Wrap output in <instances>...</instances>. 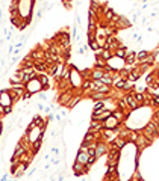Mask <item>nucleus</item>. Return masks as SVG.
Wrapping results in <instances>:
<instances>
[{
    "instance_id": "nucleus-17",
    "label": "nucleus",
    "mask_w": 159,
    "mask_h": 181,
    "mask_svg": "<svg viewBox=\"0 0 159 181\" xmlns=\"http://www.w3.org/2000/svg\"><path fill=\"white\" fill-rule=\"evenodd\" d=\"M79 101H80V95H77V97H73V98L70 100V103L67 104V107H70V109H71V107H74V106L79 103Z\"/></svg>"
},
{
    "instance_id": "nucleus-25",
    "label": "nucleus",
    "mask_w": 159,
    "mask_h": 181,
    "mask_svg": "<svg viewBox=\"0 0 159 181\" xmlns=\"http://www.w3.org/2000/svg\"><path fill=\"white\" fill-rule=\"evenodd\" d=\"M34 2H35V0H34Z\"/></svg>"
},
{
    "instance_id": "nucleus-3",
    "label": "nucleus",
    "mask_w": 159,
    "mask_h": 181,
    "mask_svg": "<svg viewBox=\"0 0 159 181\" xmlns=\"http://www.w3.org/2000/svg\"><path fill=\"white\" fill-rule=\"evenodd\" d=\"M89 168H91V166H88V164H83V163H80V162H74V164H73V172H74L76 177H80V175L88 173Z\"/></svg>"
},
{
    "instance_id": "nucleus-13",
    "label": "nucleus",
    "mask_w": 159,
    "mask_h": 181,
    "mask_svg": "<svg viewBox=\"0 0 159 181\" xmlns=\"http://www.w3.org/2000/svg\"><path fill=\"white\" fill-rule=\"evenodd\" d=\"M38 78H40V82L43 83V86H44V89H47V88H49V74H47V73H43V74H38Z\"/></svg>"
},
{
    "instance_id": "nucleus-16",
    "label": "nucleus",
    "mask_w": 159,
    "mask_h": 181,
    "mask_svg": "<svg viewBox=\"0 0 159 181\" xmlns=\"http://www.w3.org/2000/svg\"><path fill=\"white\" fill-rule=\"evenodd\" d=\"M150 106H153L155 109H158V107H159V95H151Z\"/></svg>"
},
{
    "instance_id": "nucleus-1",
    "label": "nucleus",
    "mask_w": 159,
    "mask_h": 181,
    "mask_svg": "<svg viewBox=\"0 0 159 181\" xmlns=\"http://www.w3.org/2000/svg\"><path fill=\"white\" fill-rule=\"evenodd\" d=\"M70 83L71 86L74 88V89H82V83H83V77H82V74H80V71H77V69L71 68V74H70Z\"/></svg>"
},
{
    "instance_id": "nucleus-15",
    "label": "nucleus",
    "mask_w": 159,
    "mask_h": 181,
    "mask_svg": "<svg viewBox=\"0 0 159 181\" xmlns=\"http://www.w3.org/2000/svg\"><path fill=\"white\" fill-rule=\"evenodd\" d=\"M88 45H89V48L91 50H94V52H98L102 47L98 45V43H97V39H93V41H88Z\"/></svg>"
},
{
    "instance_id": "nucleus-10",
    "label": "nucleus",
    "mask_w": 159,
    "mask_h": 181,
    "mask_svg": "<svg viewBox=\"0 0 159 181\" xmlns=\"http://www.w3.org/2000/svg\"><path fill=\"white\" fill-rule=\"evenodd\" d=\"M126 65H133L136 60H138V58H136V53L135 52H127V56H126Z\"/></svg>"
},
{
    "instance_id": "nucleus-24",
    "label": "nucleus",
    "mask_w": 159,
    "mask_h": 181,
    "mask_svg": "<svg viewBox=\"0 0 159 181\" xmlns=\"http://www.w3.org/2000/svg\"><path fill=\"white\" fill-rule=\"evenodd\" d=\"M0 180H2V181H6V180H8V175H6V173H5V175H3V177H2V178H0Z\"/></svg>"
},
{
    "instance_id": "nucleus-8",
    "label": "nucleus",
    "mask_w": 159,
    "mask_h": 181,
    "mask_svg": "<svg viewBox=\"0 0 159 181\" xmlns=\"http://www.w3.org/2000/svg\"><path fill=\"white\" fill-rule=\"evenodd\" d=\"M88 157H89V154L87 153V151H80V149H79V153H77V155H76V162H80V163L87 164Z\"/></svg>"
},
{
    "instance_id": "nucleus-18",
    "label": "nucleus",
    "mask_w": 159,
    "mask_h": 181,
    "mask_svg": "<svg viewBox=\"0 0 159 181\" xmlns=\"http://www.w3.org/2000/svg\"><path fill=\"white\" fill-rule=\"evenodd\" d=\"M149 54H150V53L147 52V50H141L140 53H136V58H138V62H140V60H142L144 58H147Z\"/></svg>"
},
{
    "instance_id": "nucleus-11",
    "label": "nucleus",
    "mask_w": 159,
    "mask_h": 181,
    "mask_svg": "<svg viewBox=\"0 0 159 181\" xmlns=\"http://www.w3.org/2000/svg\"><path fill=\"white\" fill-rule=\"evenodd\" d=\"M114 54L117 58H121V59H126V56H127V48H126V45H121V47H118L117 50L114 52Z\"/></svg>"
},
{
    "instance_id": "nucleus-5",
    "label": "nucleus",
    "mask_w": 159,
    "mask_h": 181,
    "mask_svg": "<svg viewBox=\"0 0 159 181\" xmlns=\"http://www.w3.org/2000/svg\"><path fill=\"white\" fill-rule=\"evenodd\" d=\"M111 143H112L114 147H117L118 149H123V148L126 147L127 143H129V140H127L126 138H123V136H120V134H118V136H117V138H115L114 140L111 142Z\"/></svg>"
},
{
    "instance_id": "nucleus-2",
    "label": "nucleus",
    "mask_w": 159,
    "mask_h": 181,
    "mask_svg": "<svg viewBox=\"0 0 159 181\" xmlns=\"http://www.w3.org/2000/svg\"><path fill=\"white\" fill-rule=\"evenodd\" d=\"M24 85H26L27 91H30L32 94H40L41 91H44V86H43V83L40 82V78H38V77L29 80V82H27V83H24Z\"/></svg>"
},
{
    "instance_id": "nucleus-19",
    "label": "nucleus",
    "mask_w": 159,
    "mask_h": 181,
    "mask_svg": "<svg viewBox=\"0 0 159 181\" xmlns=\"http://www.w3.org/2000/svg\"><path fill=\"white\" fill-rule=\"evenodd\" d=\"M96 160H97V155H89V157H88V162H87V164H88V166H93Z\"/></svg>"
},
{
    "instance_id": "nucleus-23",
    "label": "nucleus",
    "mask_w": 159,
    "mask_h": 181,
    "mask_svg": "<svg viewBox=\"0 0 159 181\" xmlns=\"http://www.w3.org/2000/svg\"><path fill=\"white\" fill-rule=\"evenodd\" d=\"M40 98H41V100H47V95L43 94V92H40Z\"/></svg>"
},
{
    "instance_id": "nucleus-6",
    "label": "nucleus",
    "mask_w": 159,
    "mask_h": 181,
    "mask_svg": "<svg viewBox=\"0 0 159 181\" xmlns=\"http://www.w3.org/2000/svg\"><path fill=\"white\" fill-rule=\"evenodd\" d=\"M73 89V88H71ZM71 89H67V91H64L61 95H59V103L61 104H68L70 103V100L73 98V92H71Z\"/></svg>"
},
{
    "instance_id": "nucleus-7",
    "label": "nucleus",
    "mask_w": 159,
    "mask_h": 181,
    "mask_svg": "<svg viewBox=\"0 0 159 181\" xmlns=\"http://www.w3.org/2000/svg\"><path fill=\"white\" fill-rule=\"evenodd\" d=\"M103 74H105V69L94 68L91 71V80H100V78L103 77Z\"/></svg>"
},
{
    "instance_id": "nucleus-14",
    "label": "nucleus",
    "mask_w": 159,
    "mask_h": 181,
    "mask_svg": "<svg viewBox=\"0 0 159 181\" xmlns=\"http://www.w3.org/2000/svg\"><path fill=\"white\" fill-rule=\"evenodd\" d=\"M41 145H43V138L41 139H38V140H35L34 143H32V151H34V154H36L38 151H40V148H41Z\"/></svg>"
},
{
    "instance_id": "nucleus-12",
    "label": "nucleus",
    "mask_w": 159,
    "mask_h": 181,
    "mask_svg": "<svg viewBox=\"0 0 159 181\" xmlns=\"http://www.w3.org/2000/svg\"><path fill=\"white\" fill-rule=\"evenodd\" d=\"M32 122L35 124L36 127H47V122L44 121V118H43V116H38V115L34 116V121H32Z\"/></svg>"
},
{
    "instance_id": "nucleus-20",
    "label": "nucleus",
    "mask_w": 159,
    "mask_h": 181,
    "mask_svg": "<svg viewBox=\"0 0 159 181\" xmlns=\"http://www.w3.org/2000/svg\"><path fill=\"white\" fill-rule=\"evenodd\" d=\"M32 95H34V94H32L30 91H27V89H26V91H24V94H23V97H21V100H29Z\"/></svg>"
},
{
    "instance_id": "nucleus-4",
    "label": "nucleus",
    "mask_w": 159,
    "mask_h": 181,
    "mask_svg": "<svg viewBox=\"0 0 159 181\" xmlns=\"http://www.w3.org/2000/svg\"><path fill=\"white\" fill-rule=\"evenodd\" d=\"M120 124H123V122H120L114 115H111L109 118H106V119L103 121V127H105V128H117Z\"/></svg>"
},
{
    "instance_id": "nucleus-21",
    "label": "nucleus",
    "mask_w": 159,
    "mask_h": 181,
    "mask_svg": "<svg viewBox=\"0 0 159 181\" xmlns=\"http://www.w3.org/2000/svg\"><path fill=\"white\" fill-rule=\"evenodd\" d=\"M11 112H12V106H6V107H3V115H9Z\"/></svg>"
},
{
    "instance_id": "nucleus-22",
    "label": "nucleus",
    "mask_w": 159,
    "mask_h": 181,
    "mask_svg": "<svg viewBox=\"0 0 159 181\" xmlns=\"http://www.w3.org/2000/svg\"><path fill=\"white\" fill-rule=\"evenodd\" d=\"M52 153L55 155H58V154H59V149H58V148H52Z\"/></svg>"
},
{
    "instance_id": "nucleus-9",
    "label": "nucleus",
    "mask_w": 159,
    "mask_h": 181,
    "mask_svg": "<svg viewBox=\"0 0 159 181\" xmlns=\"http://www.w3.org/2000/svg\"><path fill=\"white\" fill-rule=\"evenodd\" d=\"M130 21L127 20L126 17H120V20H118V23H117V29H127V27H130Z\"/></svg>"
}]
</instances>
